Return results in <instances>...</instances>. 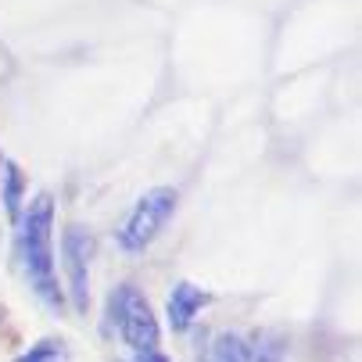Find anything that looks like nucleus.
Returning a JSON list of instances; mask_svg holds the SVG:
<instances>
[{"instance_id": "obj_1", "label": "nucleus", "mask_w": 362, "mask_h": 362, "mask_svg": "<svg viewBox=\"0 0 362 362\" xmlns=\"http://www.w3.org/2000/svg\"><path fill=\"white\" fill-rule=\"evenodd\" d=\"M18 247H22V266L33 284V291L50 305V308H65L58 273H54V197L36 194L29 201V209L18 219Z\"/></svg>"}, {"instance_id": "obj_2", "label": "nucleus", "mask_w": 362, "mask_h": 362, "mask_svg": "<svg viewBox=\"0 0 362 362\" xmlns=\"http://www.w3.org/2000/svg\"><path fill=\"white\" fill-rule=\"evenodd\" d=\"M176 204H180L176 187H151V190H144V197L133 204V212L126 216V223L119 230V247L126 255L147 251L154 240L162 237L169 219L176 216Z\"/></svg>"}, {"instance_id": "obj_3", "label": "nucleus", "mask_w": 362, "mask_h": 362, "mask_svg": "<svg viewBox=\"0 0 362 362\" xmlns=\"http://www.w3.org/2000/svg\"><path fill=\"white\" fill-rule=\"evenodd\" d=\"M108 323L119 327L122 341L133 351H158V341H162L158 320H154L147 298L133 284H119L108 294Z\"/></svg>"}, {"instance_id": "obj_4", "label": "nucleus", "mask_w": 362, "mask_h": 362, "mask_svg": "<svg viewBox=\"0 0 362 362\" xmlns=\"http://www.w3.org/2000/svg\"><path fill=\"white\" fill-rule=\"evenodd\" d=\"M62 255H65V276H69V298L76 313L90 308V255H93V237L83 226H69L62 237Z\"/></svg>"}, {"instance_id": "obj_5", "label": "nucleus", "mask_w": 362, "mask_h": 362, "mask_svg": "<svg viewBox=\"0 0 362 362\" xmlns=\"http://www.w3.org/2000/svg\"><path fill=\"white\" fill-rule=\"evenodd\" d=\"M209 301H212V298L204 294L201 287H194L190 280H180V284L173 287V294H169V327H173V330H187Z\"/></svg>"}, {"instance_id": "obj_6", "label": "nucleus", "mask_w": 362, "mask_h": 362, "mask_svg": "<svg viewBox=\"0 0 362 362\" xmlns=\"http://www.w3.org/2000/svg\"><path fill=\"white\" fill-rule=\"evenodd\" d=\"M22 190H25L22 169L15 162H4V190H0V201H4V212H8L11 223L22 219Z\"/></svg>"}, {"instance_id": "obj_7", "label": "nucleus", "mask_w": 362, "mask_h": 362, "mask_svg": "<svg viewBox=\"0 0 362 362\" xmlns=\"http://www.w3.org/2000/svg\"><path fill=\"white\" fill-rule=\"evenodd\" d=\"M69 344L65 341H54V337H47V341H36L29 351H22L15 362H69Z\"/></svg>"}, {"instance_id": "obj_8", "label": "nucleus", "mask_w": 362, "mask_h": 362, "mask_svg": "<svg viewBox=\"0 0 362 362\" xmlns=\"http://www.w3.org/2000/svg\"><path fill=\"white\" fill-rule=\"evenodd\" d=\"M212 351H216V362H251V348L240 334H223L212 344Z\"/></svg>"}, {"instance_id": "obj_9", "label": "nucleus", "mask_w": 362, "mask_h": 362, "mask_svg": "<svg viewBox=\"0 0 362 362\" xmlns=\"http://www.w3.org/2000/svg\"><path fill=\"white\" fill-rule=\"evenodd\" d=\"M129 362H173V358L165 351H133Z\"/></svg>"}, {"instance_id": "obj_10", "label": "nucleus", "mask_w": 362, "mask_h": 362, "mask_svg": "<svg viewBox=\"0 0 362 362\" xmlns=\"http://www.w3.org/2000/svg\"><path fill=\"white\" fill-rule=\"evenodd\" d=\"M201 362H216V351L209 348V351H204V355H201Z\"/></svg>"}]
</instances>
